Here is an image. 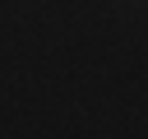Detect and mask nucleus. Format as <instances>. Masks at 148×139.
Masks as SVG:
<instances>
[]
</instances>
